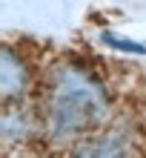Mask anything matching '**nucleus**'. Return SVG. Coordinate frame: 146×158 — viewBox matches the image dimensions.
<instances>
[{
	"instance_id": "7ed1b4c3",
	"label": "nucleus",
	"mask_w": 146,
	"mask_h": 158,
	"mask_svg": "<svg viewBox=\"0 0 146 158\" xmlns=\"http://www.w3.org/2000/svg\"><path fill=\"white\" fill-rule=\"evenodd\" d=\"M34 138H43V121L37 106H26V101H17V104H3V115H0V141L3 147L12 144H26L34 141Z\"/></svg>"
},
{
	"instance_id": "39448f33",
	"label": "nucleus",
	"mask_w": 146,
	"mask_h": 158,
	"mask_svg": "<svg viewBox=\"0 0 146 158\" xmlns=\"http://www.w3.org/2000/svg\"><path fill=\"white\" fill-rule=\"evenodd\" d=\"M97 40L115 52H123V55H146L143 40H132V38H123V35H115V32H100Z\"/></svg>"
},
{
	"instance_id": "f03ea898",
	"label": "nucleus",
	"mask_w": 146,
	"mask_h": 158,
	"mask_svg": "<svg viewBox=\"0 0 146 158\" xmlns=\"http://www.w3.org/2000/svg\"><path fill=\"white\" fill-rule=\"evenodd\" d=\"M34 86H37L34 66L23 55V49H17L14 43H3L0 49V101L3 104L29 101Z\"/></svg>"
},
{
	"instance_id": "20e7f679",
	"label": "nucleus",
	"mask_w": 146,
	"mask_h": 158,
	"mask_svg": "<svg viewBox=\"0 0 146 158\" xmlns=\"http://www.w3.org/2000/svg\"><path fill=\"white\" fill-rule=\"evenodd\" d=\"M135 147L123 129H95L92 135L80 138L77 144L69 147L72 155H92V158H112V155H126Z\"/></svg>"
},
{
	"instance_id": "f257e3e1",
	"label": "nucleus",
	"mask_w": 146,
	"mask_h": 158,
	"mask_svg": "<svg viewBox=\"0 0 146 158\" xmlns=\"http://www.w3.org/2000/svg\"><path fill=\"white\" fill-rule=\"evenodd\" d=\"M37 112L43 121V138L69 150L112 121L115 101L92 66L80 60H60L52 63L37 83Z\"/></svg>"
}]
</instances>
